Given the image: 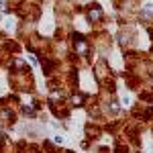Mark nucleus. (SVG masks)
Returning <instances> with one entry per match:
<instances>
[{"label": "nucleus", "mask_w": 153, "mask_h": 153, "mask_svg": "<svg viewBox=\"0 0 153 153\" xmlns=\"http://www.w3.org/2000/svg\"><path fill=\"white\" fill-rule=\"evenodd\" d=\"M78 39H80V37H78ZM78 51H80V53H86V43H84L82 39L78 41Z\"/></svg>", "instance_id": "f257e3e1"}, {"label": "nucleus", "mask_w": 153, "mask_h": 153, "mask_svg": "<svg viewBox=\"0 0 153 153\" xmlns=\"http://www.w3.org/2000/svg\"><path fill=\"white\" fill-rule=\"evenodd\" d=\"M129 102H131V96H123V104L129 106Z\"/></svg>", "instance_id": "f03ea898"}]
</instances>
